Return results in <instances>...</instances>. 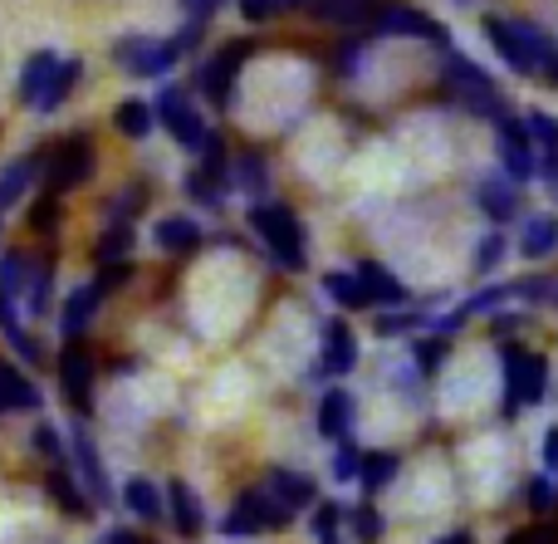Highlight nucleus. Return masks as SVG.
<instances>
[{
    "label": "nucleus",
    "instance_id": "f257e3e1",
    "mask_svg": "<svg viewBox=\"0 0 558 544\" xmlns=\"http://www.w3.org/2000/svg\"><path fill=\"white\" fill-rule=\"evenodd\" d=\"M485 35H490L495 55L514 69V74H539L558 59L554 39L544 35L530 20H505V15H485Z\"/></svg>",
    "mask_w": 558,
    "mask_h": 544
},
{
    "label": "nucleus",
    "instance_id": "f03ea898",
    "mask_svg": "<svg viewBox=\"0 0 558 544\" xmlns=\"http://www.w3.org/2000/svg\"><path fill=\"white\" fill-rule=\"evenodd\" d=\"M251 226H255V235L270 245V255L284 265V270H304V226H299V216L289 211V206L255 202L251 206Z\"/></svg>",
    "mask_w": 558,
    "mask_h": 544
},
{
    "label": "nucleus",
    "instance_id": "7ed1b4c3",
    "mask_svg": "<svg viewBox=\"0 0 558 544\" xmlns=\"http://www.w3.org/2000/svg\"><path fill=\"white\" fill-rule=\"evenodd\" d=\"M446 88H451L456 98H461L471 113H485V118H510V104H505V94L490 84V74H485L475 59L465 55H446Z\"/></svg>",
    "mask_w": 558,
    "mask_h": 544
},
{
    "label": "nucleus",
    "instance_id": "20e7f679",
    "mask_svg": "<svg viewBox=\"0 0 558 544\" xmlns=\"http://www.w3.org/2000/svg\"><path fill=\"white\" fill-rule=\"evenodd\" d=\"M549 392V363L544 353H524V349H505V412H520V408H534L544 402Z\"/></svg>",
    "mask_w": 558,
    "mask_h": 544
},
{
    "label": "nucleus",
    "instance_id": "39448f33",
    "mask_svg": "<svg viewBox=\"0 0 558 544\" xmlns=\"http://www.w3.org/2000/svg\"><path fill=\"white\" fill-rule=\"evenodd\" d=\"M113 59L128 69V74H137V78H157V74H167V69H177L182 49H177L172 39L128 35V39H118V45H113Z\"/></svg>",
    "mask_w": 558,
    "mask_h": 544
},
{
    "label": "nucleus",
    "instance_id": "423d86ee",
    "mask_svg": "<svg viewBox=\"0 0 558 544\" xmlns=\"http://www.w3.org/2000/svg\"><path fill=\"white\" fill-rule=\"evenodd\" d=\"M294 510H284L270 491H245L235 510L221 520V535H255V530H284Z\"/></svg>",
    "mask_w": 558,
    "mask_h": 544
},
{
    "label": "nucleus",
    "instance_id": "0eeeda50",
    "mask_svg": "<svg viewBox=\"0 0 558 544\" xmlns=\"http://www.w3.org/2000/svg\"><path fill=\"white\" fill-rule=\"evenodd\" d=\"M88 177H94V147H88V137H69V143H54L45 153V182H49V192L84 186Z\"/></svg>",
    "mask_w": 558,
    "mask_h": 544
},
{
    "label": "nucleus",
    "instance_id": "6e6552de",
    "mask_svg": "<svg viewBox=\"0 0 558 544\" xmlns=\"http://www.w3.org/2000/svg\"><path fill=\"white\" fill-rule=\"evenodd\" d=\"M153 113H157V123H162L167 133L186 147V153H192V147L202 153V143L211 137V133H206V123H202V113L192 108V98H186L182 88H162V94H157V104H153Z\"/></svg>",
    "mask_w": 558,
    "mask_h": 544
},
{
    "label": "nucleus",
    "instance_id": "1a4fd4ad",
    "mask_svg": "<svg viewBox=\"0 0 558 544\" xmlns=\"http://www.w3.org/2000/svg\"><path fill=\"white\" fill-rule=\"evenodd\" d=\"M495 133H500V162H505V177H510V182H530V177L539 172V153H534L530 123H524L520 113H510V118H500V123H495Z\"/></svg>",
    "mask_w": 558,
    "mask_h": 544
},
{
    "label": "nucleus",
    "instance_id": "9d476101",
    "mask_svg": "<svg viewBox=\"0 0 558 544\" xmlns=\"http://www.w3.org/2000/svg\"><path fill=\"white\" fill-rule=\"evenodd\" d=\"M367 25H373L377 35H397V39H432V45H451V39H446V29L436 25V20L426 15V10L397 5V0H392V5H377Z\"/></svg>",
    "mask_w": 558,
    "mask_h": 544
},
{
    "label": "nucleus",
    "instance_id": "9b49d317",
    "mask_svg": "<svg viewBox=\"0 0 558 544\" xmlns=\"http://www.w3.org/2000/svg\"><path fill=\"white\" fill-rule=\"evenodd\" d=\"M59 383H64L69 408L84 418V412L94 408V359H88L84 343H69V349L59 353Z\"/></svg>",
    "mask_w": 558,
    "mask_h": 544
},
{
    "label": "nucleus",
    "instance_id": "f8f14e48",
    "mask_svg": "<svg viewBox=\"0 0 558 544\" xmlns=\"http://www.w3.org/2000/svg\"><path fill=\"white\" fill-rule=\"evenodd\" d=\"M245 59H251V45H245V39H241V45H226L221 55H216L211 64L202 69V94L211 98L216 108H226V104H231V94H235V78H241V64H245Z\"/></svg>",
    "mask_w": 558,
    "mask_h": 544
},
{
    "label": "nucleus",
    "instance_id": "ddd939ff",
    "mask_svg": "<svg viewBox=\"0 0 558 544\" xmlns=\"http://www.w3.org/2000/svg\"><path fill=\"white\" fill-rule=\"evenodd\" d=\"M353 418H357L353 392L328 388L324 402H318V432H324L328 442H348V432H353Z\"/></svg>",
    "mask_w": 558,
    "mask_h": 544
},
{
    "label": "nucleus",
    "instance_id": "4468645a",
    "mask_svg": "<svg viewBox=\"0 0 558 544\" xmlns=\"http://www.w3.org/2000/svg\"><path fill=\"white\" fill-rule=\"evenodd\" d=\"M475 202H481V211L490 216L495 226H505L520 211V186H514L510 177H485V182L475 186Z\"/></svg>",
    "mask_w": 558,
    "mask_h": 544
},
{
    "label": "nucleus",
    "instance_id": "2eb2a0df",
    "mask_svg": "<svg viewBox=\"0 0 558 544\" xmlns=\"http://www.w3.org/2000/svg\"><path fill=\"white\" fill-rule=\"evenodd\" d=\"M167 510H172V525L177 535L196 540L206 530V516H202V500H196V491L186 486V481H167Z\"/></svg>",
    "mask_w": 558,
    "mask_h": 544
},
{
    "label": "nucleus",
    "instance_id": "dca6fc26",
    "mask_svg": "<svg viewBox=\"0 0 558 544\" xmlns=\"http://www.w3.org/2000/svg\"><path fill=\"white\" fill-rule=\"evenodd\" d=\"M265 491H270L284 510H304V506H314V500H318L314 481H308L304 471H284V467H275L270 476H265Z\"/></svg>",
    "mask_w": 558,
    "mask_h": 544
},
{
    "label": "nucleus",
    "instance_id": "f3484780",
    "mask_svg": "<svg viewBox=\"0 0 558 544\" xmlns=\"http://www.w3.org/2000/svg\"><path fill=\"white\" fill-rule=\"evenodd\" d=\"M353 363H357V339H353V329H348L343 319H328V324H324V373L343 378V373H353Z\"/></svg>",
    "mask_w": 558,
    "mask_h": 544
},
{
    "label": "nucleus",
    "instance_id": "a211bd4d",
    "mask_svg": "<svg viewBox=\"0 0 558 544\" xmlns=\"http://www.w3.org/2000/svg\"><path fill=\"white\" fill-rule=\"evenodd\" d=\"M554 251H558V216L554 211L524 216V231H520V255L524 261H549Z\"/></svg>",
    "mask_w": 558,
    "mask_h": 544
},
{
    "label": "nucleus",
    "instance_id": "6ab92c4d",
    "mask_svg": "<svg viewBox=\"0 0 558 544\" xmlns=\"http://www.w3.org/2000/svg\"><path fill=\"white\" fill-rule=\"evenodd\" d=\"M54 69H59V55H49V49L29 55L25 69H20V104L39 108V98H45L49 84H54Z\"/></svg>",
    "mask_w": 558,
    "mask_h": 544
},
{
    "label": "nucleus",
    "instance_id": "aec40b11",
    "mask_svg": "<svg viewBox=\"0 0 558 544\" xmlns=\"http://www.w3.org/2000/svg\"><path fill=\"white\" fill-rule=\"evenodd\" d=\"M98 300H104V290H98V285H78V290L64 300L59 329H64V339H69V343H78V334L88 329V319L98 314Z\"/></svg>",
    "mask_w": 558,
    "mask_h": 544
},
{
    "label": "nucleus",
    "instance_id": "412c9836",
    "mask_svg": "<svg viewBox=\"0 0 558 544\" xmlns=\"http://www.w3.org/2000/svg\"><path fill=\"white\" fill-rule=\"evenodd\" d=\"M69 447H74V471H78V481L88 486V496H94V500H108V476H104V461H98V447L88 442V432L78 427Z\"/></svg>",
    "mask_w": 558,
    "mask_h": 544
},
{
    "label": "nucleus",
    "instance_id": "4be33fe9",
    "mask_svg": "<svg viewBox=\"0 0 558 544\" xmlns=\"http://www.w3.org/2000/svg\"><path fill=\"white\" fill-rule=\"evenodd\" d=\"M353 275H357V285H363V290H367V300H373V304H402V300H407V285L397 280V275L387 270V265L363 261Z\"/></svg>",
    "mask_w": 558,
    "mask_h": 544
},
{
    "label": "nucleus",
    "instance_id": "5701e85b",
    "mask_svg": "<svg viewBox=\"0 0 558 544\" xmlns=\"http://www.w3.org/2000/svg\"><path fill=\"white\" fill-rule=\"evenodd\" d=\"M0 412H39V388L10 363H0Z\"/></svg>",
    "mask_w": 558,
    "mask_h": 544
},
{
    "label": "nucleus",
    "instance_id": "b1692460",
    "mask_svg": "<svg viewBox=\"0 0 558 544\" xmlns=\"http://www.w3.org/2000/svg\"><path fill=\"white\" fill-rule=\"evenodd\" d=\"M157 245L172 255H192L202 245V226L192 216H167V221H157Z\"/></svg>",
    "mask_w": 558,
    "mask_h": 544
},
{
    "label": "nucleus",
    "instance_id": "393cba45",
    "mask_svg": "<svg viewBox=\"0 0 558 544\" xmlns=\"http://www.w3.org/2000/svg\"><path fill=\"white\" fill-rule=\"evenodd\" d=\"M35 177H45V157H25V162H10L5 172H0V211H5V206H15L20 196H25V186L35 182Z\"/></svg>",
    "mask_w": 558,
    "mask_h": 544
},
{
    "label": "nucleus",
    "instance_id": "a878e982",
    "mask_svg": "<svg viewBox=\"0 0 558 544\" xmlns=\"http://www.w3.org/2000/svg\"><path fill=\"white\" fill-rule=\"evenodd\" d=\"M45 486H49V496L59 500V510H69V516H94V500H88L84 491H78V481L69 476L64 467H54V471H49V481H45Z\"/></svg>",
    "mask_w": 558,
    "mask_h": 544
},
{
    "label": "nucleus",
    "instance_id": "bb28decb",
    "mask_svg": "<svg viewBox=\"0 0 558 544\" xmlns=\"http://www.w3.org/2000/svg\"><path fill=\"white\" fill-rule=\"evenodd\" d=\"M123 500H128V510H133V516H143V520H157V516L167 510L162 491H157L147 476H133V481H128V486H123Z\"/></svg>",
    "mask_w": 558,
    "mask_h": 544
},
{
    "label": "nucleus",
    "instance_id": "cd10ccee",
    "mask_svg": "<svg viewBox=\"0 0 558 544\" xmlns=\"http://www.w3.org/2000/svg\"><path fill=\"white\" fill-rule=\"evenodd\" d=\"M397 467H402V461H397L392 451H367V457H363V471H357V481H363L367 496H377V491L392 486Z\"/></svg>",
    "mask_w": 558,
    "mask_h": 544
},
{
    "label": "nucleus",
    "instance_id": "c85d7f7f",
    "mask_svg": "<svg viewBox=\"0 0 558 544\" xmlns=\"http://www.w3.org/2000/svg\"><path fill=\"white\" fill-rule=\"evenodd\" d=\"M524 123H530L534 147H544V172H549V182H554V177H558V118H549V113H530Z\"/></svg>",
    "mask_w": 558,
    "mask_h": 544
},
{
    "label": "nucleus",
    "instance_id": "c756f323",
    "mask_svg": "<svg viewBox=\"0 0 558 544\" xmlns=\"http://www.w3.org/2000/svg\"><path fill=\"white\" fill-rule=\"evenodd\" d=\"M153 104H143V98H128V104H118V113H113V123H118V133L123 137H147L153 133Z\"/></svg>",
    "mask_w": 558,
    "mask_h": 544
},
{
    "label": "nucleus",
    "instance_id": "7c9ffc66",
    "mask_svg": "<svg viewBox=\"0 0 558 544\" xmlns=\"http://www.w3.org/2000/svg\"><path fill=\"white\" fill-rule=\"evenodd\" d=\"M318 15L324 20H333V25H367L373 20V0H318Z\"/></svg>",
    "mask_w": 558,
    "mask_h": 544
},
{
    "label": "nucleus",
    "instance_id": "2f4dec72",
    "mask_svg": "<svg viewBox=\"0 0 558 544\" xmlns=\"http://www.w3.org/2000/svg\"><path fill=\"white\" fill-rule=\"evenodd\" d=\"M78 74H84V64H78V59H59V69H54V84H49V94L39 98V113H54V108L69 98V88L78 84Z\"/></svg>",
    "mask_w": 558,
    "mask_h": 544
},
{
    "label": "nucleus",
    "instance_id": "473e14b6",
    "mask_svg": "<svg viewBox=\"0 0 558 544\" xmlns=\"http://www.w3.org/2000/svg\"><path fill=\"white\" fill-rule=\"evenodd\" d=\"M324 294H333L338 304H343V310H367V290L363 285H357V275H328L324 280Z\"/></svg>",
    "mask_w": 558,
    "mask_h": 544
},
{
    "label": "nucleus",
    "instance_id": "72a5a7b5",
    "mask_svg": "<svg viewBox=\"0 0 558 544\" xmlns=\"http://www.w3.org/2000/svg\"><path fill=\"white\" fill-rule=\"evenodd\" d=\"M128 245H133V226H128V221H113V226H108L104 235H98V245H94L98 265H113L118 255L128 251Z\"/></svg>",
    "mask_w": 558,
    "mask_h": 544
},
{
    "label": "nucleus",
    "instance_id": "f704fd0d",
    "mask_svg": "<svg viewBox=\"0 0 558 544\" xmlns=\"http://www.w3.org/2000/svg\"><path fill=\"white\" fill-rule=\"evenodd\" d=\"M343 506H333V500H324V506L314 510V540L318 544H343Z\"/></svg>",
    "mask_w": 558,
    "mask_h": 544
},
{
    "label": "nucleus",
    "instance_id": "c9c22d12",
    "mask_svg": "<svg viewBox=\"0 0 558 544\" xmlns=\"http://www.w3.org/2000/svg\"><path fill=\"white\" fill-rule=\"evenodd\" d=\"M49 280H54V265H49V261H35V265H29L25 294H29V310H35V314L49 310Z\"/></svg>",
    "mask_w": 558,
    "mask_h": 544
},
{
    "label": "nucleus",
    "instance_id": "e433bc0d",
    "mask_svg": "<svg viewBox=\"0 0 558 544\" xmlns=\"http://www.w3.org/2000/svg\"><path fill=\"white\" fill-rule=\"evenodd\" d=\"M25 285H29V261L20 251H10L5 261H0V294H10V300H15Z\"/></svg>",
    "mask_w": 558,
    "mask_h": 544
},
{
    "label": "nucleus",
    "instance_id": "4c0bfd02",
    "mask_svg": "<svg viewBox=\"0 0 558 544\" xmlns=\"http://www.w3.org/2000/svg\"><path fill=\"white\" fill-rule=\"evenodd\" d=\"M202 177H206L211 186H221V182H226V143H221L216 133L202 143Z\"/></svg>",
    "mask_w": 558,
    "mask_h": 544
},
{
    "label": "nucleus",
    "instance_id": "58836bf2",
    "mask_svg": "<svg viewBox=\"0 0 558 544\" xmlns=\"http://www.w3.org/2000/svg\"><path fill=\"white\" fill-rule=\"evenodd\" d=\"M357 471H363V451H357L353 442H338V457H333V476H338V481H353Z\"/></svg>",
    "mask_w": 558,
    "mask_h": 544
},
{
    "label": "nucleus",
    "instance_id": "ea45409f",
    "mask_svg": "<svg viewBox=\"0 0 558 544\" xmlns=\"http://www.w3.org/2000/svg\"><path fill=\"white\" fill-rule=\"evenodd\" d=\"M500 251H505L500 231H490V235H485L481 245H475V270H481V275H490L495 265H500Z\"/></svg>",
    "mask_w": 558,
    "mask_h": 544
},
{
    "label": "nucleus",
    "instance_id": "a19ab883",
    "mask_svg": "<svg viewBox=\"0 0 558 544\" xmlns=\"http://www.w3.org/2000/svg\"><path fill=\"white\" fill-rule=\"evenodd\" d=\"M353 530H357V540L363 544H373L377 535H383V516H377L373 506H357L353 510Z\"/></svg>",
    "mask_w": 558,
    "mask_h": 544
},
{
    "label": "nucleus",
    "instance_id": "79ce46f5",
    "mask_svg": "<svg viewBox=\"0 0 558 544\" xmlns=\"http://www.w3.org/2000/svg\"><path fill=\"white\" fill-rule=\"evenodd\" d=\"M422 314H377V334H407V329H422Z\"/></svg>",
    "mask_w": 558,
    "mask_h": 544
},
{
    "label": "nucleus",
    "instance_id": "37998d69",
    "mask_svg": "<svg viewBox=\"0 0 558 544\" xmlns=\"http://www.w3.org/2000/svg\"><path fill=\"white\" fill-rule=\"evenodd\" d=\"M524 496H530V510H549L558 500V491L549 486V476H534L530 486H524Z\"/></svg>",
    "mask_w": 558,
    "mask_h": 544
},
{
    "label": "nucleus",
    "instance_id": "c03bdc74",
    "mask_svg": "<svg viewBox=\"0 0 558 544\" xmlns=\"http://www.w3.org/2000/svg\"><path fill=\"white\" fill-rule=\"evenodd\" d=\"M446 359V343L441 339H422L416 343V363H422V373H436V363Z\"/></svg>",
    "mask_w": 558,
    "mask_h": 544
},
{
    "label": "nucleus",
    "instance_id": "a18cd8bd",
    "mask_svg": "<svg viewBox=\"0 0 558 544\" xmlns=\"http://www.w3.org/2000/svg\"><path fill=\"white\" fill-rule=\"evenodd\" d=\"M35 447H39V457H45V461H54V467H59V461H64V447H59V437H54V432H49V427H35Z\"/></svg>",
    "mask_w": 558,
    "mask_h": 544
},
{
    "label": "nucleus",
    "instance_id": "49530a36",
    "mask_svg": "<svg viewBox=\"0 0 558 544\" xmlns=\"http://www.w3.org/2000/svg\"><path fill=\"white\" fill-rule=\"evenodd\" d=\"M221 5H226V0H182V10H186V20H192V25H206V20H211Z\"/></svg>",
    "mask_w": 558,
    "mask_h": 544
},
{
    "label": "nucleus",
    "instance_id": "de8ad7c7",
    "mask_svg": "<svg viewBox=\"0 0 558 544\" xmlns=\"http://www.w3.org/2000/svg\"><path fill=\"white\" fill-rule=\"evenodd\" d=\"M279 10V0H241V15L251 20V25H260V20H270Z\"/></svg>",
    "mask_w": 558,
    "mask_h": 544
},
{
    "label": "nucleus",
    "instance_id": "09e8293b",
    "mask_svg": "<svg viewBox=\"0 0 558 544\" xmlns=\"http://www.w3.org/2000/svg\"><path fill=\"white\" fill-rule=\"evenodd\" d=\"M544 467L558 471V427H549V437H544Z\"/></svg>",
    "mask_w": 558,
    "mask_h": 544
},
{
    "label": "nucleus",
    "instance_id": "8fccbe9b",
    "mask_svg": "<svg viewBox=\"0 0 558 544\" xmlns=\"http://www.w3.org/2000/svg\"><path fill=\"white\" fill-rule=\"evenodd\" d=\"M436 544H475V535H471V530H451V535H441Z\"/></svg>",
    "mask_w": 558,
    "mask_h": 544
},
{
    "label": "nucleus",
    "instance_id": "3c124183",
    "mask_svg": "<svg viewBox=\"0 0 558 544\" xmlns=\"http://www.w3.org/2000/svg\"><path fill=\"white\" fill-rule=\"evenodd\" d=\"M104 544H143V540H137V535H133V530H113V535H108Z\"/></svg>",
    "mask_w": 558,
    "mask_h": 544
},
{
    "label": "nucleus",
    "instance_id": "603ef678",
    "mask_svg": "<svg viewBox=\"0 0 558 544\" xmlns=\"http://www.w3.org/2000/svg\"><path fill=\"white\" fill-rule=\"evenodd\" d=\"M549 84L558 88V59H554V64H549Z\"/></svg>",
    "mask_w": 558,
    "mask_h": 544
},
{
    "label": "nucleus",
    "instance_id": "864d4df0",
    "mask_svg": "<svg viewBox=\"0 0 558 544\" xmlns=\"http://www.w3.org/2000/svg\"><path fill=\"white\" fill-rule=\"evenodd\" d=\"M289 5H318V0H289Z\"/></svg>",
    "mask_w": 558,
    "mask_h": 544
},
{
    "label": "nucleus",
    "instance_id": "5fc2aeb1",
    "mask_svg": "<svg viewBox=\"0 0 558 544\" xmlns=\"http://www.w3.org/2000/svg\"><path fill=\"white\" fill-rule=\"evenodd\" d=\"M549 304H554V310H558V285H554V294H549Z\"/></svg>",
    "mask_w": 558,
    "mask_h": 544
},
{
    "label": "nucleus",
    "instance_id": "6e6d98bb",
    "mask_svg": "<svg viewBox=\"0 0 558 544\" xmlns=\"http://www.w3.org/2000/svg\"><path fill=\"white\" fill-rule=\"evenodd\" d=\"M549 192H554V202H558V177H554V186H549Z\"/></svg>",
    "mask_w": 558,
    "mask_h": 544
}]
</instances>
